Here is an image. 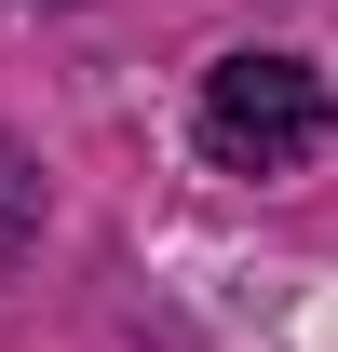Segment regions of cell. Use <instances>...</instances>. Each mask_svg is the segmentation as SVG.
<instances>
[{"instance_id":"2","label":"cell","mask_w":338,"mask_h":352,"mask_svg":"<svg viewBox=\"0 0 338 352\" xmlns=\"http://www.w3.org/2000/svg\"><path fill=\"white\" fill-rule=\"evenodd\" d=\"M27 244H41V163H27V149L0 135V271L27 258Z\"/></svg>"},{"instance_id":"1","label":"cell","mask_w":338,"mask_h":352,"mask_svg":"<svg viewBox=\"0 0 338 352\" xmlns=\"http://www.w3.org/2000/svg\"><path fill=\"white\" fill-rule=\"evenodd\" d=\"M203 149L230 176H297L325 149V82L297 54H216L203 68Z\"/></svg>"}]
</instances>
